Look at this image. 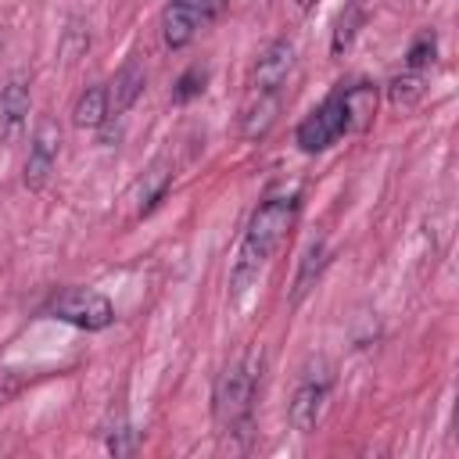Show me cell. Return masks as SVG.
Instances as JSON below:
<instances>
[{"label": "cell", "instance_id": "17", "mask_svg": "<svg viewBox=\"0 0 459 459\" xmlns=\"http://www.w3.org/2000/svg\"><path fill=\"white\" fill-rule=\"evenodd\" d=\"M387 93H391V100H394L398 108H409V104H416V100L423 97V75H420V72L394 75L391 86H387Z\"/></svg>", "mask_w": 459, "mask_h": 459}, {"label": "cell", "instance_id": "12", "mask_svg": "<svg viewBox=\"0 0 459 459\" xmlns=\"http://www.w3.org/2000/svg\"><path fill=\"white\" fill-rule=\"evenodd\" d=\"M140 90H143V68H140L136 61H126V65L118 68L115 82H111V90H108V108H111V115L129 111L133 100L140 97Z\"/></svg>", "mask_w": 459, "mask_h": 459}, {"label": "cell", "instance_id": "18", "mask_svg": "<svg viewBox=\"0 0 459 459\" xmlns=\"http://www.w3.org/2000/svg\"><path fill=\"white\" fill-rule=\"evenodd\" d=\"M434 54H437V36H434L430 29H423V32L412 39V47H409V57H405L409 72H423L427 65H434Z\"/></svg>", "mask_w": 459, "mask_h": 459}, {"label": "cell", "instance_id": "11", "mask_svg": "<svg viewBox=\"0 0 459 459\" xmlns=\"http://www.w3.org/2000/svg\"><path fill=\"white\" fill-rule=\"evenodd\" d=\"M169 183H172V161L169 158H158L147 172H143V179L136 183V215H147L161 197H165V190H169Z\"/></svg>", "mask_w": 459, "mask_h": 459}, {"label": "cell", "instance_id": "19", "mask_svg": "<svg viewBox=\"0 0 459 459\" xmlns=\"http://www.w3.org/2000/svg\"><path fill=\"white\" fill-rule=\"evenodd\" d=\"M204 79H208V72L201 68V65H194V68H186L183 75H179V82H176V90H172V97H176V104H186V100H194L201 90H204Z\"/></svg>", "mask_w": 459, "mask_h": 459}, {"label": "cell", "instance_id": "14", "mask_svg": "<svg viewBox=\"0 0 459 459\" xmlns=\"http://www.w3.org/2000/svg\"><path fill=\"white\" fill-rule=\"evenodd\" d=\"M108 115H111V108H108V90L104 86H90L75 104V126L79 129H97V126L108 122Z\"/></svg>", "mask_w": 459, "mask_h": 459}, {"label": "cell", "instance_id": "10", "mask_svg": "<svg viewBox=\"0 0 459 459\" xmlns=\"http://www.w3.org/2000/svg\"><path fill=\"white\" fill-rule=\"evenodd\" d=\"M341 104H344V126H348L351 133H359V129H366V126L373 122V115H377V86L355 82V86L341 90Z\"/></svg>", "mask_w": 459, "mask_h": 459}, {"label": "cell", "instance_id": "3", "mask_svg": "<svg viewBox=\"0 0 459 459\" xmlns=\"http://www.w3.org/2000/svg\"><path fill=\"white\" fill-rule=\"evenodd\" d=\"M50 316H57L61 323H72L79 330H104L115 319V308L104 294L86 290V287H68L50 301Z\"/></svg>", "mask_w": 459, "mask_h": 459}, {"label": "cell", "instance_id": "6", "mask_svg": "<svg viewBox=\"0 0 459 459\" xmlns=\"http://www.w3.org/2000/svg\"><path fill=\"white\" fill-rule=\"evenodd\" d=\"M57 147H61V129L54 118H39L36 122V133H32V147H29V161H25V186L29 190H39L50 172H54V161H57Z\"/></svg>", "mask_w": 459, "mask_h": 459}, {"label": "cell", "instance_id": "2", "mask_svg": "<svg viewBox=\"0 0 459 459\" xmlns=\"http://www.w3.org/2000/svg\"><path fill=\"white\" fill-rule=\"evenodd\" d=\"M251 398H255V373L244 362H230L212 391L215 423L226 434H244L251 427Z\"/></svg>", "mask_w": 459, "mask_h": 459}, {"label": "cell", "instance_id": "20", "mask_svg": "<svg viewBox=\"0 0 459 459\" xmlns=\"http://www.w3.org/2000/svg\"><path fill=\"white\" fill-rule=\"evenodd\" d=\"M312 4H316V0H298V7H312Z\"/></svg>", "mask_w": 459, "mask_h": 459}, {"label": "cell", "instance_id": "7", "mask_svg": "<svg viewBox=\"0 0 459 459\" xmlns=\"http://www.w3.org/2000/svg\"><path fill=\"white\" fill-rule=\"evenodd\" d=\"M290 65H294V43H287V39L269 43V47L262 50L258 65H255L251 86H255V90H280L283 79H287V72H290Z\"/></svg>", "mask_w": 459, "mask_h": 459}, {"label": "cell", "instance_id": "4", "mask_svg": "<svg viewBox=\"0 0 459 459\" xmlns=\"http://www.w3.org/2000/svg\"><path fill=\"white\" fill-rule=\"evenodd\" d=\"M222 0H169L161 11V36L169 47H186L197 29H204L219 14Z\"/></svg>", "mask_w": 459, "mask_h": 459}, {"label": "cell", "instance_id": "1", "mask_svg": "<svg viewBox=\"0 0 459 459\" xmlns=\"http://www.w3.org/2000/svg\"><path fill=\"white\" fill-rule=\"evenodd\" d=\"M298 215V197L294 194H280V197H269L258 204V212L251 215V226L240 240V251H237V265L230 273V287H233V301L251 287V280L258 276V269L265 265V258L280 247L283 233L290 230Z\"/></svg>", "mask_w": 459, "mask_h": 459}, {"label": "cell", "instance_id": "13", "mask_svg": "<svg viewBox=\"0 0 459 459\" xmlns=\"http://www.w3.org/2000/svg\"><path fill=\"white\" fill-rule=\"evenodd\" d=\"M366 7H369V0H348V4H344V11H341L337 22H333V43H330L333 54L348 50V43L355 39V32H359L362 22H366Z\"/></svg>", "mask_w": 459, "mask_h": 459}, {"label": "cell", "instance_id": "16", "mask_svg": "<svg viewBox=\"0 0 459 459\" xmlns=\"http://www.w3.org/2000/svg\"><path fill=\"white\" fill-rule=\"evenodd\" d=\"M323 265H326V251H323V240H312V244H308V251H305V258H301L298 280H294V301H301V298H305V290H308V287L319 280Z\"/></svg>", "mask_w": 459, "mask_h": 459}, {"label": "cell", "instance_id": "5", "mask_svg": "<svg viewBox=\"0 0 459 459\" xmlns=\"http://www.w3.org/2000/svg\"><path fill=\"white\" fill-rule=\"evenodd\" d=\"M341 133H348V126H344V104H341V90H337L298 126V147L305 154H316V151L330 147Z\"/></svg>", "mask_w": 459, "mask_h": 459}, {"label": "cell", "instance_id": "9", "mask_svg": "<svg viewBox=\"0 0 459 459\" xmlns=\"http://www.w3.org/2000/svg\"><path fill=\"white\" fill-rule=\"evenodd\" d=\"M276 115H280V90H255L251 86V100L244 108V136L262 140L273 129Z\"/></svg>", "mask_w": 459, "mask_h": 459}, {"label": "cell", "instance_id": "15", "mask_svg": "<svg viewBox=\"0 0 459 459\" xmlns=\"http://www.w3.org/2000/svg\"><path fill=\"white\" fill-rule=\"evenodd\" d=\"M0 111H4V118H7V129H14V126L29 115V86H25L22 75L7 79V86L0 90Z\"/></svg>", "mask_w": 459, "mask_h": 459}, {"label": "cell", "instance_id": "8", "mask_svg": "<svg viewBox=\"0 0 459 459\" xmlns=\"http://www.w3.org/2000/svg\"><path fill=\"white\" fill-rule=\"evenodd\" d=\"M326 384L330 380H301L298 384V391H294V398H290V405H287V420H290V427L298 430V434H308V430H316V423H319V409H323V398H326Z\"/></svg>", "mask_w": 459, "mask_h": 459}]
</instances>
